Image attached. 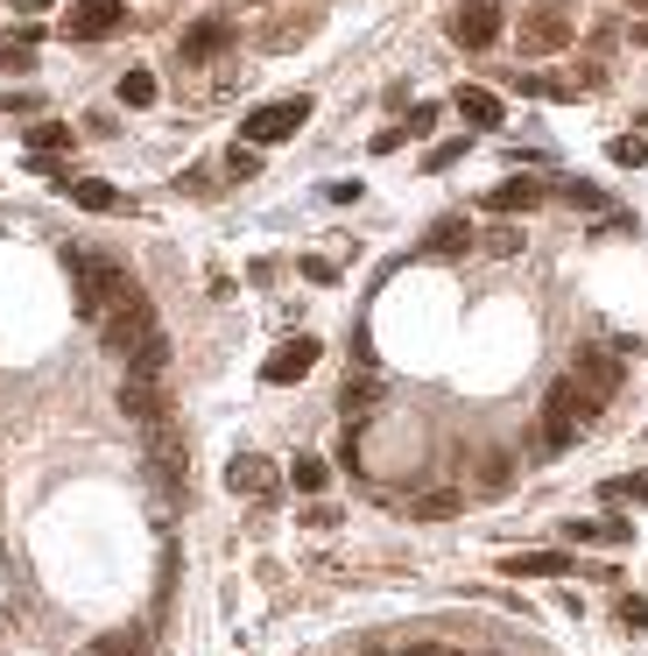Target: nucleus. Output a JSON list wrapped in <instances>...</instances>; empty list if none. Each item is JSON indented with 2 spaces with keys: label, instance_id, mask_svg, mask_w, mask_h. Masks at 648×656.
Listing matches in <instances>:
<instances>
[{
  "label": "nucleus",
  "instance_id": "f257e3e1",
  "mask_svg": "<svg viewBox=\"0 0 648 656\" xmlns=\"http://www.w3.org/2000/svg\"><path fill=\"white\" fill-rule=\"evenodd\" d=\"M71 282H78V318H107V311L120 304V296H134V276L120 262H107V255H71Z\"/></svg>",
  "mask_w": 648,
  "mask_h": 656
},
{
  "label": "nucleus",
  "instance_id": "f03ea898",
  "mask_svg": "<svg viewBox=\"0 0 648 656\" xmlns=\"http://www.w3.org/2000/svg\"><path fill=\"white\" fill-rule=\"evenodd\" d=\"M592 410H599V402L564 375L550 396H542V445H550V452H571V445H578V430L592 424Z\"/></svg>",
  "mask_w": 648,
  "mask_h": 656
},
{
  "label": "nucleus",
  "instance_id": "7ed1b4c3",
  "mask_svg": "<svg viewBox=\"0 0 648 656\" xmlns=\"http://www.w3.org/2000/svg\"><path fill=\"white\" fill-rule=\"evenodd\" d=\"M148 332H156V311H148V296H142V290L120 296L107 318H99V339H107V353H120V361H127V353L142 347Z\"/></svg>",
  "mask_w": 648,
  "mask_h": 656
},
{
  "label": "nucleus",
  "instance_id": "20e7f679",
  "mask_svg": "<svg viewBox=\"0 0 648 656\" xmlns=\"http://www.w3.org/2000/svg\"><path fill=\"white\" fill-rule=\"evenodd\" d=\"M310 121V99L296 93V99H276V107H254L247 121H240V142L247 148H268V142H290L296 127Z\"/></svg>",
  "mask_w": 648,
  "mask_h": 656
},
{
  "label": "nucleus",
  "instance_id": "39448f33",
  "mask_svg": "<svg viewBox=\"0 0 648 656\" xmlns=\"http://www.w3.org/2000/svg\"><path fill=\"white\" fill-rule=\"evenodd\" d=\"M571 36H578V22H571V8H564V0H536V8L522 14V50H529V57L564 50Z\"/></svg>",
  "mask_w": 648,
  "mask_h": 656
},
{
  "label": "nucleus",
  "instance_id": "423d86ee",
  "mask_svg": "<svg viewBox=\"0 0 648 656\" xmlns=\"http://www.w3.org/2000/svg\"><path fill=\"white\" fill-rule=\"evenodd\" d=\"M501 36V0H459L451 8V42L459 50H487Z\"/></svg>",
  "mask_w": 648,
  "mask_h": 656
},
{
  "label": "nucleus",
  "instance_id": "0eeeda50",
  "mask_svg": "<svg viewBox=\"0 0 648 656\" xmlns=\"http://www.w3.org/2000/svg\"><path fill=\"white\" fill-rule=\"evenodd\" d=\"M318 339H310V332H296V339H282V347L276 353H268V367H261V381H268V389H290V381H304L310 375V367H318Z\"/></svg>",
  "mask_w": 648,
  "mask_h": 656
},
{
  "label": "nucleus",
  "instance_id": "6e6552de",
  "mask_svg": "<svg viewBox=\"0 0 648 656\" xmlns=\"http://www.w3.org/2000/svg\"><path fill=\"white\" fill-rule=\"evenodd\" d=\"M571 381H578L592 402H613L621 396V381H627V367H621V353H607V347H592V353H578V367H571Z\"/></svg>",
  "mask_w": 648,
  "mask_h": 656
},
{
  "label": "nucleus",
  "instance_id": "1a4fd4ad",
  "mask_svg": "<svg viewBox=\"0 0 648 656\" xmlns=\"http://www.w3.org/2000/svg\"><path fill=\"white\" fill-rule=\"evenodd\" d=\"M120 22H127V0H71V14H64V36L99 42V36H113Z\"/></svg>",
  "mask_w": 648,
  "mask_h": 656
},
{
  "label": "nucleus",
  "instance_id": "9d476101",
  "mask_svg": "<svg viewBox=\"0 0 648 656\" xmlns=\"http://www.w3.org/2000/svg\"><path fill=\"white\" fill-rule=\"evenodd\" d=\"M120 410H127L134 424H162V416H170L162 375H134V367H127V381H120Z\"/></svg>",
  "mask_w": 648,
  "mask_h": 656
},
{
  "label": "nucleus",
  "instance_id": "9b49d317",
  "mask_svg": "<svg viewBox=\"0 0 648 656\" xmlns=\"http://www.w3.org/2000/svg\"><path fill=\"white\" fill-rule=\"evenodd\" d=\"M542 198H550V184H536V177H508V184L487 191V212L493 219H515V212H536Z\"/></svg>",
  "mask_w": 648,
  "mask_h": 656
},
{
  "label": "nucleus",
  "instance_id": "f8f14e48",
  "mask_svg": "<svg viewBox=\"0 0 648 656\" xmlns=\"http://www.w3.org/2000/svg\"><path fill=\"white\" fill-rule=\"evenodd\" d=\"M225 50H233V22H219V14H205V22L184 28V64H212Z\"/></svg>",
  "mask_w": 648,
  "mask_h": 656
},
{
  "label": "nucleus",
  "instance_id": "ddd939ff",
  "mask_svg": "<svg viewBox=\"0 0 648 656\" xmlns=\"http://www.w3.org/2000/svg\"><path fill=\"white\" fill-rule=\"evenodd\" d=\"M148 430V459H156L162 481H184V438H176V424L162 416V424H142Z\"/></svg>",
  "mask_w": 648,
  "mask_h": 656
},
{
  "label": "nucleus",
  "instance_id": "4468645a",
  "mask_svg": "<svg viewBox=\"0 0 648 656\" xmlns=\"http://www.w3.org/2000/svg\"><path fill=\"white\" fill-rule=\"evenodd\" d=\"M564 544H607V550H621V544H635V523H621V515H592V523H564Z\"/></svg>",
  "mask_w": 648,
  "mask_h": 656
},
{
  "label": "nucleus",
  "instance_id": "2eb2a0df",
  "mask_svg": "<svg viewBox=\"0 0 648 656\" xmlns=\"http://www.w3.org/2000/svg\"><path fill=\"white\" fill-rule=\"evenodd\" d=\"M225 487H233V495H276V466H268L261 452H240L233 466H225Z\"/></svg>",
  "mask_w": 648,
  "mask_h": 656
},
{
  "label": "nucleus",
  "instance_id": "dca6fc26",
  "mask_svg": "<svg viewBox=\"0 0 648 656\" xmlns=\"http://www.w3.org/2000/svg\"><path fill=\"white\" fill-rule=\"evenodd\" d=\"M64 198L85 205V212H120V191L107 184V177H64Z\"/></svg>",
  "mask_w": 648,
  "mask_h": 656
},
{
  "label": "nucleus",
  "instance_id": "f3484780",
  "mask_svg": "<svg viewBox=\"0 0 648 656\" xmlns=\"http://www.w3.org/2000/svg\"><path fill=\"white\" fill-rule=\"evenodd\" d=\"M571 558L564 550H522V558H508V579H564Z\"/></svg>",
  "mask_w": 648,
  "mask_h": 656
},
{
  "label": "nucleus",
  "instance_id": "a211bd4d",
  "mask_svg": "<svg viewBox=\"0 0 648 656\" xmlns=\"http://www.w3.org/2000/svg\"><path fill=\"white\" fill-rule=\"evenodd\" d=\"M451 107H459V121H473V127H501V99H493L487 85H465Z\"/></svg>",
  "mask_w": 648,
  "mask_h": 656
},
{
  "label": "nucleus",
  "instance_id": "6ab92c4d",
  "mask_svg": "<svg viewBox=\"0 0 648 656\" xmlns=\"http://www.w3.org/2000/svg\"><path fill=\"white\" fill-rule=\"evenodd\" d=\"M465 247H473V227H465L459 212H451V219H437V227H430V255H465Z\"/></svg>",
  "mask_w": 648,
  "mask_h": 656
},
{
  "label": "nucleus",
  "instance_id": "aec40b11",
  "mask_svg": "<svg viewBox=\"0 0 648 656\" xmlns=\"http://www.w3.org/2000/svg\"><path fill=\"white\" fill-rule=\"evenodd\" d=\"M127 367H134V375H162V367H170V339H162V325L127 353Z\"/></svg>",
  "mask_w": 648,
  "mask_h": 656
},
{
  "label": "nucleus",
  "instance_id": "412c9836",
  "mask_svg": "<svg viewBox=\"0 0 648 656\" xmlns=\"http://www.w3.org/2000/svg\"><path fill=\"white\" fill-rule=\"evenodd\" d=\"M78 656H148V635H142V629H120V635H99V643H85Z\"/></svg>",
  "mask_w": 648,
  "mask_h": 656
},
{
  "label": "nucleus",
  "instance_id": "4be33fe9",
  "mask_svg": "<svg viewBox=\"0 0 648 656\" xmlns=\"http://www.w3.org/2000/svg\"><path fill=\"white\" fill-rule=\"evenodd\" d=\"M22 142H28V156H57V148H71V127L36 121V127H22Z\"/></svg>",
  "mask_w": 648,
  "mask_h": 656
},
{
  "label": "nucleus",
  "instance_id": "5701e85b",
  "mask_svg": "<svg viewBox=\"0 0 648 656\" xmlns=\"http://www.w3.org/2000/svg\"><path fill=\"white\" fill-rule=\"evenodd\" d=\"M374 396H381V381H374V367H359V381H345V416H367Z\"/></svg>",
  "mask_w": 648,
  "mask_h": 656
},
{
  "label": "nucleus",
  "instance_id": "b1692460",
  "mask_svg": "<svg viewBox=\"0 0 648 656\" xmlns=\"http://www.w3.org/2000/svg\"><path fill=\"white\" fill-rule=\"evenodd\" d=\"M120 107H156V78L148 71H120Z\"/></svg>",
  "mask_w": 648,
  "mask_h": 656
},
{
  "label": "nucleus",
  "instance_id": "393cba45",
  "mask_svg": "<svg viewBox=\"0 0 648 656\" xmlns=\"http://www.w3.org/2000/svg\"><path fill=\"white\" fill-rule=\"evenodd\" d=\"M557 198L578 205V212H607V191H599V184H557Z\"/></svg>",
  "mask_w": 648,
  "mask_h": 656
},
{
  "label": "nucleus",
  "instance_id": "a878e982",
  "mask_svg": "<svg viewBox=\"0 0 648 656\" xmlns=\"http://www.w3.org/2000/svg\"><path fill=\"white\" fill-rule=\"evenodd\" d=\"M254 170H261V156H254L247 142H233V148H225V177H233V184H247Z\"/></svg>",
  "mask_w": 648,
  "mask_h": 656
},
{
  "label": "nucleus",
  "instance_id": "bb28decb",
  "mask_svg": "<svg viewBox=\"0 0 648 656\" xmlns=\"http://www.w3.org/2000/svg\"><path fill=\"white\" fill-rule=\"evenodd\" d=\"M607 156L621 162V170H641V162H648V142H641V134H621V142H613Z\"/></svg>",
  "mask_w": 648,
  "mask_h": 656
},
{
  "label": "nucleus",
  "instance_id": "cd10ccee",
  "mask_svg": "<svg viewBox=\"0 0 648 656\" xmlns=\"http://www.w3.org/2000/svg\"><path fill=\"white\" fill-rule=\"evenodd\" d=\"M459 509H465V495H424V501H416L424 523H444V515H459Z\"/></svg>",
  "mask_w": 648,
  "mask_h": 656
},
{
  "label": "nucleus",
  "instance_id": "c85d7f7f",
  "mask_svg": "<svg viewBox=\"0 0 648 656\" xmlns=\"http://www.w3.org/2000/svg\"><path fill=\"white\" fill-rule=\"evenodd\" d=\"M607 501L621 509V501H648V481L641 473H621V481H607Z\"/></svg>",
  "mask_w": 648,
  "mask_h": 656
},
{
  "label": "nucleus",
  "instance_id": "c756f323",
  "mask_svg": "<svg viewBox=\"0 0 648 656\" xmlns=\"http://www.w3.org/2000/svg\"><path fill=\"white\" fill-rule=\"evenodd\" d=\"M325 481H331V466H325V459H296V495H318Z\"/></svg>",
  "mask_w": 648,
  "mask_h": 656
},
{
  "label": "nucleus",
  "instance_id": "7c9ffc66",
  "mask_svg": "<svg viewBox=\"0 0 648 656\" xmlns=\"http://www.w3.org/2000/svg\"><path fill=\"white\" fill-rule=\"evenodd\" d=\"M508 481H515V459H508V452H493V459H487V473H479V487H487V495H501Z\"/></svg>",
  "mask_w": 648,
  "mask_h": 656
},
{
  "label": "nucleus",
  "instance_id": "2f4dec72",
  "mask_svg": "<svg viewBox=\"0 0 648 656\" xmlns=\"http://www.w3.org/2000/svg\"><path fill=\"white\" fill-rule=\"evenodd\" d=\"M459 156H465V134H459V142H437L430 156H424V170H451V162H459Z\"/></svg>",
  "mask_w": 648,
  "mask_h": 656
},
{
  "label": "nucleus",
  "instance_id": "473e14b6",
  "mask_svg": "<svg viewBox=\"0 0 648 656\" xmlns=\"http://www.w3.org/2000/svg\"><path fill=\"white\" fill-rule=\"evenodd\" d=\"M487 247H493V255H522V233H515V227H493Z\"/></svg>",
  "mask_w": 648,
  "mask_h": 656
},
{
  "label": "nucleus",
  "instance_id": "72a5a7b5",
  "mask_svg": "<svg viewBox=\"0 0 648 656\" xmlns=\"http://www.w3.org/2000/svg\"><path fill=\"white\" fill-rule=\"evenodd\" d=\"M621 621H627V629H648V600H641V593H627V600H621Z\"/></svg>",
  "mask_w": 648,
  "mask_h": 656
},
{
  "label": "nucleus",
  "instance_id": "f704fd0d",
  "mask_svg": "<svg viewBox=\"0 0 648 656\" xmlns=\"http://www.w3.org/2000/svg\"><path fill=\"white\" fill-rule=\"evenodd\" d=\"M304 276H310V282H339V262H325V255H310V262H304Z\"/></svg>",
  "mask_w": 648,
  "mask_h": 656
},
{
  "label": "nucleus",
  "instance_id": "c9c22d12",
  "mask_svg": "<svg viewBox=\"0 0 648 656\" xmlns=\"http://www.w3.org/2000/svg\"><path fill=\"white\" fill-rule=\"evenodd\" d=\"M402 134H409V127H381V134H374V156H395Z\"/></svg>",
  "mask_w": 648,
  "mask_h": 656
},
{
  "label": "nucleus",
  "instance_id": "e433bc0d",
  "mask_svg": "<svg viewBox=\"0 0 648 656\" xmlns=\"http://www.w3.org/2000/svg\"><path fill=\"white\" fill-rule=\"evenodd\" d=\"M437 127V107H430V99H424V107H409V134H430Z\"/></svg>",
  "mask_w": 648,
  "mask_h": 656
},
{
  "label": "nucleus",
  "instance_id": "4c0bfd02",
  "mask_svg": "<svg viewBox=\"0 0 648 656\" xmlns=\"http://www.w3.org/2000/svg\"><path fill=\"white\" fill-rule=\"evenodd\" d=\"M14 8H22V14H42V8H57V0H14Z\"/></svg>",
  "mask_w": 648,
  "mask_h": 656
}]
</instances>
